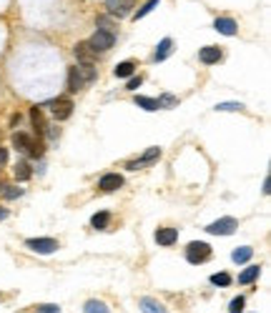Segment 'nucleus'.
<instances>
[{
  "label": "nucleus",
  "instance_id": "f257e3e1",
  "mask_svg": "<svg viewBox=\"0 0 271 313\" xmlns=\"http://www.w3.org/2000/svg\"><path fill=\"white\" fill-rule=\"evenodd\" d=\"M211 256H213V251H211L209 243H204V241H191V243L186 246V260L193 263V266L209 263Z\"/></svg>",
  "mask_w": 271,
  "mask_h": 313
},
{
  "label": "nucleus",
  "instance_id": "f03ea898",
  "mask_svg": "<svg viewBox=\"0 0 271 313\" xmlns=\"http://www.w3.org/2000/svg\"><path fill=\"white\" fill-rule=\"evenodd\" d=\"M86 43L93 48V53H103V50L113 48L116 35H113V33H108V30H95V33H93V38H90V40H86Z\"/></svg>",
  "mask_w": 271,
  "mask_h": 313
},
{
  "label": "nucleus",
  "instance_id": "7ed1b4c3",
  "mask_svg": "<svg viewBox=\"0 0 271 313\" xmlns=\"http://www.w3.org/2000/svg\"><path fill=\"white\" fill-rule=\"evenodd\" d=\"M26 246H28L30 251L40 253V256H51V253L58 251V241L56 238H28Z\"/></svg>",
  "mask_w": 271,
  "mask_h": 313
},
{
  "label": "nucleus",
  "instance_id": "20e7f679",
  "mask_svg": "<svg viewBox=\"0 0 271 313\" xmlns=\"http://www.w3.org/2000/svg\"><path fill=\"white\" fill-rule=\"evenodd\" d=\"M236 228H239L236 218L226 216V218H218L216 223L206 226V233H211V236H231V233H236Z\"/></svg>",
  "mask_w": 271,
  "mask_h": 313
},
{
  "label": "nucleus",
  "instance_id": "39448f33",
  "mask_svg": "<svg viewBox=\"0 0 271 313\" xmlns=\"http://www.w3.org/2000/svg\"><path fill=\"white\" fill-rule=\"evenodd\" d=\"M136 0H106V10L111 18H126L133 10Z\"/></svg>",
  "mask_w": 271,
  "mask_h": 313
},
{
  "label": "nucleus",
  "instance_id": "423d86ee",
  "mask_svg": "<svg viewBox=\"0 0 271 313\" xmlns=\"http://www.w3.org/2000/svg\"><path fill=\"white\" fill-rule=\"evenodd\" d=\"M158 158H161V148H158V145H153V148H149L141 158H136V161L126 163V168H128V171H138V168L151 166V163H153V161H158Z\"/></svg>",
  "mask_w": 271,
  "mask_h": 313
},
{
  "label": "nucleus",
  "instance_id": "0eeeda50",
  "mask_svg": "<svg viewBox=\"0 0 271 313\" xmlns=\"http://www.w3.org/2000/svg\"><path fill=\"white\" fill-rule=\"evenodd\" d=\"M73 53H76V58H78V65H95L98 53H93V48H90L86 40H81V43L73 48Z\"/></svg>",
  "mask_w": 271,
  "mask_h": 313
},
{
  "label": "nucleus",
  "instance_id": "6e6552de",
  "mask_svg": "<svg viewBox=\"0 0 271 313\" xmlns=\"http://www.w3.org/2000/svg\"><path fill=\"white\" fill-rule=\"evenodd\" d=\"M48 106L53 108V118H56V120H65V118H70V113H73V100H68V98L51 100Z\"/></svg>",
  "mask_w": 271,
  "mask_h": 313
},
{
  "label": "nucleus",
  "instance_id": "1a4fd4ad",
  "mask_svg": "<svg viewBox=\"0 0 271 313\" xmlns=\"http://www.w3.org/2000/svg\"><path fill=\"white\" fill-rule=\"evenodd\" d=\"M120 186H123V175L118 173H106L101 180H98V188L103 191V193H111V191H118Z\"/></svg>",
  "mask_w": 271,
  "mask_h": 313
},
{
  "label": "nucleus",
  "instance_id": "9d476101",
  "mask_svg": "<svg viewBox=\"0 0 271 313\" xmlns=\"http://www.w3.org/2000/svg\"><path fill=\"white\" fill-rule=\"evenodd\" d=\"M221 58H224V50H221L218 45H206V48H201V50H199V60H201V63H206V65L218 63Z\"/></svg>",
  "mask_w": 271,
  "mask_h": 313
},
{
  "label": "nucleus",
  "instance_id": "9b49d317",
  "mask_svg": "<svg viewBox=\"0 0 271 313\" xmlns=\"http://www.w3.org/2000/svg\"><path fill=\"white\" fill-rule=\"evenodd\" d=\"M179 241V230L176 228H158L156 230V243L158 246H174Z\"/></svg>",
  "mask_w": 271,
  "mask_h": 313
},
{
  "label": "nucleus",
  "instance_id": "f8f14e48",
  "mask_svg": "<svg viewBox=\"0 0 271 313\" xmlns=\"http://www.w3.org/2000/svg\"><path fill=\"white\" fill-rule=\"evenodd\" d=\"M83 86H86V81H83V75H81L78 65H76V68H70V70H68V93H78Z\"/></svg>",
  "mask_w": 271,
  "mask_h": 313
},
{
  "label": "nucleus",
  "instance_id": "ddd939ff",
  "mask_svg": "<svg viewBox=\"0 0 271 313\" xmlns=\"http://www.w3.org/2000/svg\"><path fill=\"white\" fill-rule=\"evenodd\" d=\"M213 28L218 33H224V35H236V20L234 18H216Z\"/></svg>",
  "mask_w": 271,
  "mask_h": 313
},
{
  "label": "nucleus",
  "instance_id": "4468645a",
  "mask_svg": "<svg viewBox=\"0 0 271 313\" xmlns=\"http://www.w3.org/2000/svg\"><path fill=\"white\" fill-rule=\"evenodd\" d=\"M171 48H174V40H171V38H163V40L158 43L156 53H153V63H161V60H166V58L171 56Z\"/></svg>",
  "mask_w": 271,
  "mask_h": 313
},
{
  "label": "nucleus",
  "instance_id": "2eb2a0df",
  "mask_svg": "<svg viewBox=\"0 0 271 313\" xmlns=\"http://www.w3.org/2000/svg\"><path fill=\"white\" fill-rule=\"evenodd\" d=\"M30 120H33V128H35L38 133H45L48 123H45V115H43V111H40L38 106H33V108H30Z\"/></svg>",
  "mask_w": 271,
  "mask_h": 313
},
{
  "label": "nucleus",
  "instance_id": "dca6fc26",
  "mask_svg": "<svg viewBox=\"0 0 271 313\" xmlns=\"http://www.w3.org/2000/svg\"><path fill=\"white\" fill-rule=\"evenodd\" d=\"M259 276H261V268H259V266H249V268H246V271L239 276V283L241 285H249V283H254Z\"/></svg>",
  "mask_w": 271,
  "mask_h": 313
},
{
  "label": "nucleus",
  "instance_id": "f3484780",
  "mask_svg": "<svg viewBox=\"0 0 271 313\" xmlns=\"http://www.w3.org/2000/svg\"><path fill=\"white\" fill-rule=\"evenodd\" d=\"M141 311L143 313H168L166 306H161V303L153 301V298H141Z\"/></svg>",
  "mask_w": 271,
  "mask_h": 313
},
{
  "label": "nucleus",
  "instance_id": "a211bd4d",
  "mask_svg": "<svg viewBox=\"0 0 271 313\" xmlns=\"http://www.w3.org/2000/svg\"><path fill=\"white\" fill-rule=\"evenodd\" d=\"M133 70H136L133 60H123V63H118V65H116V70H113V73H116L118 78H131V73H133Z\"/></svg>",
  "mask_w": 271,
  "mask_h": 313
},
{
  "label": "nucleus",
  "instance_id": "6ab92c4d",
  "mask_svg": "<svg viewBox=\"0 0 271 313\" xmlns=\"http://www.w3.org/2000/svg\"><path fill=\"white\" fill-rule=\"evenodd\" d=\"M108 221H111V213H108V211H101V213H95V216L90 218V226L101 230V228L108 226Z\"/></svg>",
  "mask_w": 271,
  "mask_h": 313
},
{
  "label": "nucleus",
  "instance_id": "aec40b11",
  "mask_svg": "<svg viewBox=\"0 0 271 313\" xmlns=\"http://www.w3.org/2000/svg\"><path fill=\"white\" fill-rule=\"evenodd\" d=\"M33 143L28 133H13V145L18 148V150H28V145Z\"/></svg>",
  "mask_w": 271,
  "mask_h": 313
},
{
  "label": "nucleus",
  "instance_id": "412c9836",
  "mask_svg": "<svg viewBox=\"0 0 271 313\" xmlns=\"http://www.w3.org/2000/svg\"><path fill=\"white\" fill-rule=\"evenodd\" d=\"M83 311H86V313H111V311H108V306H106L103 301H86Z\"/></svg>",
  "mask_w": 271,
  "mask_h": 313
},
{
  "label": "nucleus",
  "instance_id": "4be33fe9",
  "mask_svg": "<svg viewBox=\"0 0 271 313\" xmlns=\"http://www.w3.org/2000/svg\"><path fill=\"white\" fill-rule=\"evenodd\" d=\"M30 175H33V171H30L28 163H26V161H18V163H15V178H18V180H28Z\"/></svg>",
  "mask_w": 271,
  "mask_h": 313
},
{
  "label": "nucleus",
  "instance_id": "5701e85b",
  "mask_svg": "<svg viewBox=\"0 0 271 313\" xmlns=\"http://www.w3.org/2000/svg\"><path fill=\"white\" fill-rule=\"evenodd\" d=\"M254 256V251H251V248H249V246H241V248H236V251H234V263H246V260H249V258Z\"/></svg>",
  "mask_w": 271,
  "mask_h": 313
},
{
  "label": "nucleus",
  "instance_id": "b1692460",
  "mask_svg": "<svg viewBox=\"0 0 271 313\" xmlns=\"http://www.w3.org/2000/svg\"><path fill=\"white\" fill-rule=\"evenodd\" d=\"M133 103H136V106H141L143 111H158V103H156L153 98H143V95H136V98H133Z\"/></svg>",
  "mask_w": 271,
  "mask_h": 313
},
{
  "label": "nucleus",
  "instance_id": "393cba45",
  "mask_svg": "<svg viewBox=\"0 0 271 313\" xmlns=\"http://www.w3.org/2000/svg\"><path fill=\"white\" fill-rule=\"evenodd\" d=\"M156 5H158V0H146V3L138 8V13L133 15V20H141V18H146V15H149V13L153 10V8H156Z\"/></svg>",
  "mask_w": 271,
  "mask_h": 313
},
{
  "label": "nucleus",
  "instance_id": "a878e982",
  "mask_svg": "<svg viewBox=\"0 0 271 313\" xmlns=\"http://www.w3.org/2000/svg\"><path fill=\"white\" fill-rule=\"evenodd\" d=\"M0 196H3V198L15 200V198H20V196H23V191H20V188H15V186H8V183H5V186H3V191H0Z\"/></svg>",
  "mask_w": 271,
  "mask_h": 313
},
{
  "label": "nucleus",
  "instance_id": "bb28decb",
  "mask_svg": "<svg viewBox=\"0 0 271 313\" xmlns=\"http://www.w3.org/2000/svg\"><path fill=\"white\" fill-rule=\"evenodd\" d=\"M211 283L226 288V285H231V276H229V273H224V271H221V273H213V276H211Z\"/></svg>",
  "mask_w": 271,
  "mask_h": 313
},
{
  "label": "nucleus",
  "instance_id": "cd10ccee",
  "mask_svg": "<svg viewBox=\"0 0 271 313\" xmlns=\"http://www.w3.org/2000/svg\"><path fill=\"white\" fill-rule=\"evenodd\" d=\"M78 70H81V75H83L86 83H93V81H95V65H78Z\"/></svg>",
  "mask_w": 271,
  "mask_h": 313
},
{
  "label": "nucleus",
  "instance_id": "c85d7f7f",
  "mask_svg": "<svg viewBox=\"0 0 271 313\" xmlns=\"http://www.w3.org/2000/svg\"><path fill=\"white\" fill-rule=\"evenodd\" d=\"M156 103H158V108H174V106L179 103V98L171 95V93H166V95H161V100H156Z\"/></svg>",
  "mask_w": 271,
  "mask_h": 313
},
{
  "label": "nucleus",
  "instance_id": "c756f323",
  "mask_svg": "<svg viewBox=\"0 0 271 313\" xmlns=\"http://www.w3.org/2000/svg\"><path fill=\"white\" fill-rule=\"evenodd\" d=\"M243 306H246V298H243V296H236V298L229 303V313H241Z\"/></svg>",
  "mask_w": 271,
  "mask_h": 313
},
{
  "label": "nucleus",
  "instance_id": "7c9ffc66",
  "mask_svg": "<svg viewBox=\"0 0 271 313\" xmlns=\"http://www.w3.org/2000/svg\"><path fill=\"white\" fill-rule=\"evenodd\" d=\"M26 153H28L30 158H40V155H43V143H40V141H33L28 145V150H26Z\"/></svg>",
  "mask_w": 271,
  "mask_h": 313
},
{
  "label": "nucleus",
  "instance_id": "2f4dec72",
  "mask_svg": "<svg viewBox=\"0 0 271 313\" xmlns=\"http://www.w3.org/2000/svg\"><path fill=\"white\" fill-rule=\"evenodd\" d=\"M216 111H243V103H218Z\"/></svg>",
  "mask_w": 271,
  "mask_h": 313
},
{
  "label": "nucleus",
  "instance_id": "473e14b6",
  "mask_svg": "<svg viewBox=\"0 0 271 313\" xmlns=\"http://www.w3.org/2000/svg\"><path fill=\"white\" fill-rule=\"evenodd\" d=\"M143 86V75H133V78H128V90H136V88Z\"/></svg>",
  "mask_w": 271,
  "mask_h": 313
},
{
  "label": "nucleus",
  "instance_id": "72a5a7b5",
  "mask_svg": "<svg viewBox=\"0 0 271 313\" xmlns=\"http://www.w3.org/2000/svg\"><path fill=\"white\" fill-rule=\"evenodd\" d=\"M38 313H60L58 306H38Z\"/></svg>",
  "mask_w": 271,
  "mask_h": 313
},
{
  "label": "nucleus",
  "instance_id": "f704fd0d",
  "mask_svg": "<svg viewBox=\"0 0 271 313\" xmlns=\"http://www.w3.org/2000/svg\"><path fill=\"white\" fill-rule=\"evenodd\" d=\"M5 163H8V150H5V148H0V168H3Z\"/></svg>",
  "mask_w": 271,
  "mask_h": 313
},
{
  "label": "nucleus",
  "instance_id": "c9c22d12",
  "mask_svg": "<svg viewBox=\"0 0 271 313\" xmlns=\"http://www.w3.org/2000/svg\"><path fill=\"white\" fill-rule=\"evenodd\" d=\"M264 193H266V196L271 193V178L269 175H266V180H264Z\"/></svg>",
  "mask_w": 271,
  "mask_h": 313
},
{
  "label": "nucleus",
  "instance_id": "e433bc0d",
  "mask_svg": "<svg viewBox=\"0 0 271 313\" xmlns=\"http://www.w3.org/2000/svg\"><path fill=\"white\" fill-rule=\"evenodd\" d=\"M5 218H8V211H5V208H0V221H5Z\"/></svg>",
  "mask_w": 271,
  "mask_h": 313
},
{
  "label": "nucleus",
  "instance_id": "4c0bfd02",
  "mask_svg": "<svg viewBox=\"0 0 271 313\" xmlns=\"http://www.w3.org/2000/svg\"><path fill=\"white\" fill-rule=\"evenodd\" d=\"M3 186H5V180H3V178H0V191H3Z\"/></svg>",
  "mask_w": 271,
  "mask_h": 313
}]
</instances>
